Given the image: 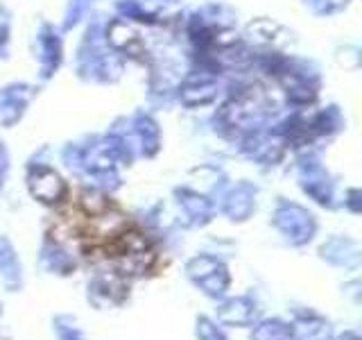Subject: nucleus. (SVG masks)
I'll list each match as a JSON object with an SVG mask.
<instances>
[{
	"label": "nucleus",
	"instance_id": "12",
	"mask_svg": "<svg viewBox=\"0 0 362 340\" xmlns=\"http://www.w3.org/2000/svg\"><path fill=\"white\" fill-rule=\"evenodd\" d=\"M173 196H175L177 207L181 209V213L186 215V222L190 227H199L202 230V227L213 222L218 207H215V200L211 196H206V193H202V191L192 188L188 184L175 186Z\"/></svg>",
	"mask_w": 362,
	"mask_h": 340
},
{
	"label": "nucleus",
	"instance_id": "4",
	"mask_svg": "<svg viewBox=\"0 0 362 340\" xmlns=\"http://www.w3.org/2000/svg\"><path fill=\"white\" fill-rule=\"evenodd\" d=\"M113 128L120 130L134 147V152L139 159H154L158 152L163 150V132L158 120L152 116L150 111L139 109L122 116L113 123Z\"/></svg>",
	"mask_w": 362,
	"mask_h": 340
},
{
	"label": "nucleus",
	"instance_id": "25",
	"mask_svg": "<svg viewBox=\"0 0 362 340\" xmlns=\"http://www.w3.org/2000/svg\"><path fill=\"white\" fill-rule=\"evenodd\" d=\"M11 28L14 16L5 3H0V62H7L11 57Z\"/></svg>",
	"mask_w": 362,
	"mask_h": 340
},
{
	"label": "nucleus",
	"instance_id": "1",
	"mask_svg": "<svg viewBox=\"0 0 362 340\" xmlns=\"http://www.w3.org/2000/svg\"><path fill=\"white\" fill-rule=\"evenodd\" d=\"M75 75L86 84L109 86L124 75V57H120L105 39V21L90 16L75 50Z\"/></svg>",
	"mask_w": 362,
	"mask_h": 340
},
{
	"label": "nucleus",
	"instance_id": "13",
	"mask_svg": "<svg viewBox=\"0 0 362 340\" xmlns=\"http://www.w3.org/2000/svg\"><path fill=\"white\" fill-rule=\"evenodd\" d=\"M305 130H308L310 145L317 141H328L346 130V116L337 105H326L315 111H305Z\"/></svg>",
	"mask_w": 362,
	"mask_h": 340
},
{
	"label": "nucleus",
	"instance_id": "20",
	"mask_svg": "<svg viewBox=\"0 0 362 340\" xmlns=\"http://www.w3.org/2000/svg\"><path fill=\"white\" fill-rule=\"evenodd\" d=\"M0 281L11 293L23 286V268L9 238H0Z\"/></svg>",
	"mask_w": 362,
	"mask_h": 340
},
{
	"label": "nucleus",
	"instance_id": "30",
	"mask_svg": "<svg viewBox=\"0 0 362 340\" xmlns=\"http://www.w3.org/2000/svg\"><path fill=\"white\" fill-rule=\"evenodd\" d=\"M7 173H9V152H7L5 141L0 139V188H3V184H5Z\"/></svg>",
	"mask_w": 362,
	"mask_h": 340
},
{
	"label": "nucleus",
	"instance_id": "32",
	"mask_svg": "<svg viewBox=\"0 0 362 340\" xmlns=\"http://www.w3.org/2000/svg\"><path fill=\"white\" fill-rule=\"evenodd\" d=\"M0 315H3V304H0Z\"/></svg>",
	"mask_w": 362,
	"mask_h": 340
},
{
	"label": "nucleus",
	"instance_id": "29",
	"mask_svg": "<svg viewBox=\"0 0 362 340\" xmlns=\"http://www.w3.org/2000/svg\"><path fill=\"white\" fill-rule=\"evenodd\" d=\"M344 209L351 211L354 215L362 213V191L358 186L346 188V193H344Z\"/></svg>",
	"mask_w": 362,
	"mask_h": 340
},
{
	"label": "nucleus",
	"instance_id": "16",
	"mask_svg": "<svg viewBox=\"0 0 362 340\" xmlns=\"http://www.w3.org/2000/svg\"><path fill=\"white\" fill-rule=\"evenodd\" d=\"M258 320V304L247 298H222L218 304V322L224 327H252Z\"/></svg>",
	"mask_w": 362,
	"mask_h": 340
},
{
	"label": "nucleus",
	"instance_id": "2",
	"mask_svg": "<svg viewBox=\"0 0 362 340\" xmlns=\"http://www.w3.org/2000/svg\"><path fill=\"white\" fill-rule=\"evenodd\" d=\"M272 227L283 236V241L290 243L292 247H303L313 243V238L317 236V225L315 213L303 207L299 202L292 200H279L274 211H272Z\"/></svg>",
	"mask_w": 362,
	"mask_h": 340
},
{
	"label": "nucleus",
	"instance_id": "7",
	"mask_svg": "<svg viewBox=\"0 0 362 340\" xmlns=\"http://www.w3.org/2000/svg\"><path fill=\"white\" fill-rule=\"evenodd\" d=\"M220 94H222L220 75L197 71V68H190L188 73H184V77H181L175 86V98L179 105L186 109L211 107L218 102Z\"/></svg>",
	"mask_w": 362,
	"mask_h": 340
},
{
	"label": "nucleus",
	"instance_id": "15",
	"mask_svg": "<svg viewBox=\"0 0 362 340\" xmlns=\"http://www.w3.org/2000/svg\"><path fill=\"white\" fill-rule=\"evenodd\" d=\"M127 295H129V286L118 270L102 272V275H95L88 281V300L98 306H105V304L118 306L127 300Z\"/></svg>",
	"mask_w": 362,
	"mask_h": 340
},
{
	"label": "nucleus",
	"instance_id": "19",
	"mask_svg": "<svg viewBox=\"0 0 362 340\" xmlns=\"http://www.w3.org/2000/svg\"><path fill=\"white\" fill-rule=\"evenodd\" d=\"M247 37L260 43V45H265L267 50H279L283 43H288L292 34L279 26L276 21H272V18H256L252 21L247 26Z\"/></svg>",
	"mask_w": 362,
	"mask_h": 340
},
{
	"label": "nucleus",
	"instance_id": "21",
	"mask_svg": "<svg viewBox=\"0 0 362 340\" xmlns=\"http://www.w3.org/2000/svg\"><path fill=\"white\" fill-rule=\"evenodd\" d=\"M292 329L297 340H328V336H331L328 320H324L322 315H317L313 311L299 313L297 320L292 322Z\"/></svg>",
	"mask_w": 362,
	"mask_h": 340
},
{
	"label": "nucleus",
	"instance_id": "18",
	"mask_svg": "<svg viewBox=\"0 0 362 340\" xmlns=\"http://www.w3.org/2000/svg\"><path fill=\"white\" fill-rule=\"evenodd\" d=\"M41 266L48 272H52V275H59V277L73 275L77 268L73 254L68 252L59 241H54L52 236L45 238L41 245Z\"/></svg>",
	"mask_w": 362,
	"mask_h": 340
},
{
	"label": "nucleus",
	"instance_id": "27",
	"mask_svg": "<svg viewBox=\"0 0 362 340\" xmlns=\"http://www.w3.org/2000/svg\"><path fill=\"white\" fill-rule=\"evenodd\" d=\"M195 338L197 340H229L222 329L215 324L211 317H206V315L197 317V322H195Z\"/></svg>",
	"mask_w": 362,
	"mask_h": 340
},
{
	"label": "nucleus",
	"instance_id": "9",
	"mask_svg": "<svg viewBox=\"0 0 362 340\" xmlns=\"http://www.w3.org/2000/svg\"><path fill=\"white\" fill-rule=\"evenodd\" d=\"M233 143L238 145V152L258 166H279L288 152V145L269 128L247 132Z\"/></svg>",
	"mask_w": 362,
	"mask_h": 340
},
{
	"label": "nucleus",
	"instance_id": "14",
	"mask_svg": "<svg viewBox=\"0 0 362 340\" xmlns=\"http://www.w3.org/2000/svg\"><path fill=\"white\" fill-rule=\"evenodd\" d=\"M320 259L335 268L358 270L362 264V247L351 236H331L320 245Z\"/></svg>",
	"mask_w": 362,
	"mask_h": 340
},
{
	"label": "nucleus",
	"instance_id": "33",
	"mask_svg": "<svg viewBox=\"0 0 362 340\" xmlns=\"http://www.w3.org/2000/svg\"><path fill=\"white\" fill-rule=\"evenodd\" d=\"M168 3H170V0H168Z\"/></svg>",
	"mask_w": 362,
	"mask_h": 340
},
{
	"label": "nucleus",
	"instance_id": "31",
	"mask_svg": "<svg viewBox=\"0 0 362 340\" xmlns=\"http://www.w3.org/2000/svg\"><path fill=\"white\" fill-rule=\"evenodd\" d=\"M335 340H362L356 332H344L342 336H337Z\"/></svg>",
	"mask_w": 362,
	"mask_h": 340
},
{
	"label": "nucleus",
	"instance_id": "22",
	"mask_svg": "<svg viewBox=\"0 0 362 340\" xmlns=\"http://www.w3.org/2000/svg\"><path fill=\"white\" fill-rule=\"evenodd\" d=\"M98 5V0H66L64 7V18H62V32H71L79 28L82 23H86L93 14V9Z\"/></svg>",
	"mask_w": 362,
	"mask_h": 340
},
{
	"label": "nucleus",
	"instance_id": "8",
	"mask_svg": "<svg viewBox=\"0 0 362 340\" xmlns=\"http://www.w3.org/2000/svg\"><path fill=\"white\" fill-rule=\"evenodd\" d=\"M64 57V32L50 21H41L34 32V60L41 82H50L59 73Z\"/></svg>",
	"mask_w": 362,
	"mask_h": 340
},
{
	"label": "nucleus",
	"instance_id": "28",
	"mask_svg": "<svg viewBox=\"0 0 362 340\" xmlns=\"http://www.w3.org/2000/svg\"><path fill=\"white\" fill-rule=\"evenodd\" d=\"M337 52L346 55V57H335L339 66L351 68V71H356V68L360 66V48L358 45H344V48H339Z\"/></svg>",
	"mask_w": 362,
	"mask_h": 340
},
{
	"label": "nucleus",
	"instance_id": "3",
	"mask_svg": "<svg viewBox=\"0 0 362 340\" xmlns=\"http://www.w3.org/2000/svg\"><path fill=\"white\" fill-rule=\"evenodd\" d=\"M297 184L303 196L313 200L317 207H335V177L322 164V159L310 150H301L297 159Z\"/></svg>",
	"mask_w": 362,
	"mask_h": 340
},
{
	"label": "nucleus",
	"instance_id": "26",
	"mask_svg": "<svg viewBox=\"0 0 362 340\" xmlns=\"http://www.w3.org/2000/svg\"><path fill=\"white\" fill-rule=\"evenodd\" d=\"M52 327H54V334L59 340H86L73 315H57Z\"/></svg>",
	"mask_w": 362,
	"mask_h": 340
},
{
	"label": "nucleus",
	"instance_id": "23",
	"mask_svg": "<svg viewBox=\"0 0 362 340\" xmlns=\"http://www.w3.org/2000/svg\"><path fill=\"white\" fill-rule=\"evenodd\" d=\"M252 340H297V336H294L290 322L281 320V317H267L254 327Z\"/></svg>",
	"mask_w": 362,
	"mask_h": 340
},
{
	"label": "nucleus",
	"instance_id": "6",
	"mask_svg": "<svg viewBox=\"0 0 362 340\" xmlns=\"http://www.w3.org/2000/svg\"><path fill=\"white\" fill-rule=\"evenodd\" d=\"M25 186L32 200H37L43 207H59L68 200V181L57 168L48 162H30L25 170Z\"/></svg>",
	"mask_w": 362,
	"mask_h": 340
},
{
	"label": "nucleus",
	"instance_id": "11",
	"mask_svg": "<svg viewBox=\"0 0 362 340\" xmlns=\"http://www.w3.org/2000/svg\"><path fill=\"white\" fill-rule=\"evenodd\" d=\"M258 209V186L249 179H240L226 186L220 196V213L233 225L247 222Z\"/></svg>",
	"mask_w": 362,
	"mask_h": 340
},
{
	"label": "nucleus",
	"instance_id": "5",
	"mask_svg": "<svg viewBox=\"0 0 362 340\" xmlns=\"http://www.w3.org/2000/svg\"><path fill=\"white\" fill-rule=\"evenodd\" d=\"M186 277L202 295L211 300H222L231 288V272L222 259L213 254H195L186 261Z\"/></svg>",
	"mask_w": 362,
	"mask_h": 340
},
{
	"label": "nucleus",
	"instance_id": "24",
	"mask_svg": "<svg viewBox=\"0 0 362 340\" xmlns=\"http://www.w3.org/2000/svg\"><path fill=\"white\" fill-rule=\"evenodd\" d=\"M354 0H301L303 9L315 18H333L344 14Z\"/></svg>",
	"mask_w": 362,
	"mask_h": 340
},
{
	"label": "nucleus",
	"instance_id": "10",
	"mask_svg": "<svg viewBox=\"0 0 362 340\" xmlns=\"http://www.w3.org/2000/svg\"><path fill=\"white\" fill-rule=\"evenodd\" d=\"M39 96V86L32 82H7L0 86V125L7 130L16 128V125L25 118V113L34 98Z\"/></svg>",
	"mask_w": 362,
	"mask_h": 340
},
{
	"label": "nucleus",
	"instance_id": "17",
	"mask_svg": "<svg viewBox=\"0 0 362 340\" xmlns=\"http://www.w3.org/2000/svg\"><path fill=\"white\" fill-rule=\"evenodd\" d=\"M116 16L124 18L132 26H141V28H156L163 23L161 11H158L152 3L147 0H116Z\"/></svg>",
	"mask_w": 362,
	"mask_h": 340
}]
</instances>
